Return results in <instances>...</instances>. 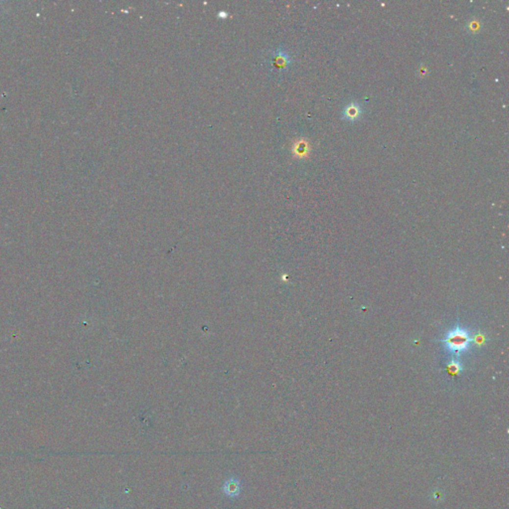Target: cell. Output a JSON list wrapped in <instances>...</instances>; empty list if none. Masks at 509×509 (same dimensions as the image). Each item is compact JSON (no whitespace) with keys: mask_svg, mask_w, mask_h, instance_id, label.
I'll return each instance as SVG.
<instances>
[{"mask_svg":"<svg viewBox=\"0 0 509 509\" xmlns=\"http://www.w3.org/2000/svg\"><path fill=\"white\" fill-rule=\"evenodd\" d=\"M242 491V485L241 482L236 479L231 478L228 481L225 482L223 485V492L229 496V497H237L241 494Z\"/></svg>","mask_w":509,"mask_h":509,"instance_id":"obj_2","label":"cell"},{"mask_svg":"<svg viewBox=\"0 0 509 509\" xmlns=\"http://www.w3.org/2000/svg\"><path fill=\"white\" fill-rule=\"evenodd\" d=\"M470 340L471 339L465 330L461 328H456L447 334L446 339H444V342L451 351L455 353H461L467 349Z\"/></svg>","mask_w":509,"mask_h":509,"instance_id":"obj_1","label":"cell"},{"mask_svg":"<svg viewBox=\"0 0 509 509\" xmlns=\"http://www.w3.org/2000/svg\"><path fill=\"white\" fill-rule=\"evenodd\" d=\"M362 114V109L359 104L357 103H350L348 104L344 110H343V119L347 121H355L357 120Z\"/></svg>","mask_w":509,"mask_h":509,"instance_id":"obj_3","label":"cell"},{"mask_svg":"<svg viewBox=\"0 0 509 509\" xmlns=\"http://www.w3.org/2000/svg\"><path fill=\"white\" fill-rule=\"evenodd\" d=\"M448 371L450 372V374H452L453 376L459 375L460 372L461 371V365L458 361H452L448 365Z\"/></svg>","mask_w":509,"mask_h":509,"instance_id":"obj_4","label":"cell"},{"mask_svg":"<svg viewBox=\"0 0 509 509\" xmlns=\"http://www.w3.org/2000/svg\"><path fill=\"white\" fill-rule=\"evenodd\" d=\"M472 340L474 341V343H476L478 346H483L485 343V341H486V338H485V336L484 334L479 333V334H477L476 336L472 338Z\"/></svg>","mask_w":509,"mask_h":509,"instance_id":"obj_5","label":"cell"}]
</instances>
